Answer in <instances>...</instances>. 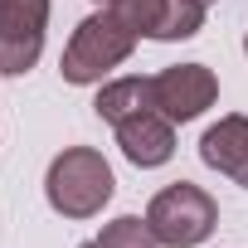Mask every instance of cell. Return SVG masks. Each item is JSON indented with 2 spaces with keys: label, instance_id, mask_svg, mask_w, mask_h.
Segmentation results:
<instances>
[{
  "label": "cell",
  "instance_id": "1",
  "mask_svg": "<svg viewBox=\"0 0 248 248\" xmlns=\"http://www.w3.org/2000/svg\"><path fill=\"white\" fill-rule=\"evenodd\" d=\"M112 190H117L112 166L93 146H63L49 161V170H44V200L63 219H93V214H102V204L112 200Z\"/></svg>",
  "mask_w": 248,
  "mask_h": 248
},
{
  "label": "cell",
  "instance_id": "2",
  "mask_svg": "<svg viewBox=\"0 0 248 248\" xmlns=\"http://www.w3.org/2000/svg\"><path fill=\"white\" fill-rule=\"evenodd\" d=\"M132 49H137V34L122 25L107 5L97 10V15H88V20H78V30H73V39L63 44V59H59V73H63V83H73V88H88V83H102L112 68H122L132 59Z\"/></svg>",
  "mask_w": 248,
  "mask_h": 248
},
{
  "label": "cell",
  "instance_id": "3",
  "mask_svg": "<svg viewBox=\"0 0 248 248\" xmlns=\"http://www.w3.org/2000/svg\"><path fill=\"white\" fill-rule=\"evenodd\" d=\"M146 224H151L161 248H200L219 224V204H214L209 190H200L190 180H175L161 195H151Z\"/></svg>",
  "mask_w": 248,
  "mask_h": 248
},
{
  "label": "cell",
  "instance_id": "4",
  "mask_svg": "<svg viewBox=\"0 0 248 248\" xmlns=\"http://www.w3.org/2000/svg\"><path fill=\"white\" fill-rule=\"evenodd\" d=\"M49 30V0H0V73L20 78L39 63Z\"/></svg>",
  "mask_w": 248,
  "mask_h": 248
},
{
  "label": "cell",
  "instance_id": "5",
  "mask_svg": "<svg viewBox=\"0 0 248 248\" xmlns=\"http://www.w3.org/2000/svg\"><path fill=\"white\" fill-rule=\"evenodd\" d=\"M107 10L137 39H156V44L195 39L204 30V5H195V0H112Z\"/></svg>",
  "mask_w": 248,
  "mask_h": 248
},
{
  "label": "cell",
  "instance_id": "6",
  "mask_svg": "<svg viewBox=\"0 0 248 248\" xmlns=\"http://www.w3.org/2000/svg\"><path fill=\"white\" fill-rule=\"evenodd\" d=\"M151 97H156V112L170 117V122H195L200 112L214 107L219 97V78L214 68L204 63H175V68H161L151 78Z\"/></svg>",
  "mask_w": 248,
  "mask_h": 248
},
{
  "label": "cell",
  "instance_id": "7",
  "mask_svg": "<svg viewBox=\"0 0 248 248\" xmlns=\"http://www.w3.org/2000/svg\"><path fill=\"white\" fill-rule=\"evenodd\" d=\"M117 146H122V156H127L137 170H156V166H166L175 156V122L161 117L156 107L137 112V117H127L117 127Z\"/></svg>",
  "mask_w": 248,
  "mask_h": 248
},
{
  "label": "cell",
  "instance_id": "8",
  "mask_svg": "<svg viewBox=\"0 0 248 248\" xmlns=\"http://www.w3.org/2000/svg\"><path fill=\"white\" fill-rule=\"evenodd\" d=\"M200 161L219 175H229L233 185H248V117L229 112L200 137Z\"/></svg>",
  "mask_w": 248,
  "mask_h": 248
},
{
  "label": "cell",
  "instance_id": "9",
  "mask_svg": "<svg viewBox=\"0 0 248 248\" xmlns=\"http://www.w3.org/2000/svg\"><path fill=\"white\" fill-rule=\"evenodd\" d=\"M156 107V97H151V78H112V83H102L97 88V102H93V112L102 117V122H112V127H122L127 117H137V112H151Z\"/></svg>",
  "mask_w": 248,
  "mask_h": 248
},
{
  "label": "cell",
  "instance_id": "10",
  "mask_svg": "<svg viewBox=\"0 0 248 248\" xmlns=\"http://www.w3.org/2000/svg\"><path fill=\"white\" fill-rule=\"evenodd\" d=\"M88 248H161V243H156V233H151V224H146V219L122 214V219L102 224V233H97Z\"/></svg>",
  "mask_w": 248,
  "mask_h": 248
},
{
  "label": "cell",
  "instance_id": "11",
  "mask_svg": "<svg viewBox=\"0 0 248 248\" xmlns=\"http://www.w3.org/2000/svg\"><path fill=\"white\" fill-rule=\"evenodd\" d=\"M195 5H204V10H209V5H214V0H195Z\"/></svg>",
  "mask_w": 248,
  "mask_h": 248
},
{
  "label": "cell",
  "instance_id": "12",
  "mask_svg": "<svg viewBox=\"0 0 248 248\" xmlns=\"http://www.w3.org/2000/svg\"><path fill=\"white\" fill-rule=\"evenodd\" d=\"M243 54H248V34H243Z\"/></svg>",
  "mask_w": 248,
  "mask_h": 248
},
{
  "label": "cell",
  "instance_id": "13",
  "mask_svg": "<svg viewBox=\"0 0 248 248\" xmlns=\"http://www.w3.org/2000/svg\"><path fill=\"white\" fill-rule=\"evenodd\" d=\"M97 5H112V0H97Z\"/></svg>",
  "mask_w": 248,
  "mask_h": 248
}]
</instances>
